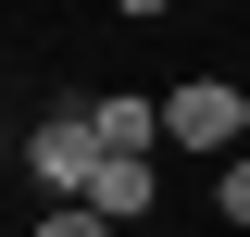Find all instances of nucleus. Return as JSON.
I'll return each mask as SVG.
<instances>
[{
    "mask_svg": "<svg viewBox=\"0 0 250 237\" xmlns=\"http://www.w3.org/2000/svg\"><path fill=\"white\" fill-rule=\"evenodd\" d=\"M100 162H113V150H100L88 100H50V113L25 125V187H50V212H62V200H88V187H100Z\"/></svg>",
    "mask_w": 250,
    "mask_h": 237,
    "instance_id": "nucleus-1",
    "label": "nucleus"
},
{
    "mask_svg": "<svg viewBox=\"0 0 250 237\" xmlns=\"http://www.w3.org/2000/svg\"><path fill=\"white\" fill-rule=\"evenodd\" d=\"M163 150L238 162V150H250V88H225V75H188V88H163Z\"/></svg>",
    "mask_w": 250,
    "mask_h": 237,
    "instance_id": "nucleus-2",
    "label": "nucleus"
},
{
    "mask_svg": "<svg viewBox=\"0 0 250 237\" xmlns=\"http://www.w3.org/2000/svg\"><path fill=\"white\" fill-rule=\"evenodd\" d=\"M88 125H100V150H113V162H163V88H100Z\"/></svg>",
    "mask_w": 250,
    "mask_h": 237,
    "instance_id": "nucleus-3",
    "label": "nucleus"
},
{
    "mask_svg": "<svg viewBox=\"0 0 250 237\" xmlns=\"http://www.w3.org/2000/svg\"><path fill=\"white\" fill-rule=\"evenodd\" d=\"M88 212H100L113 237H138V225L163 212V162H100V187H88Z\"/></svg>",
    "mask_w": 250,
    "mask_h": 237,
    "instance_id": "nucleus-4",
    "label": "nucleus"
},
{
    "mask_svg": "<svg viewBox=\"0 0 250 237\" xmlns=\"http://www.w3.org/2000/svg\"><path fill=\"white\" fill-rule=\"evenodd\" d=\"M225 225L250 237V150H238V162H213V237H225Z\"/></svg>",
    "mask_w": 250,
    "mask_h": 237,
    "instance_id": "nucleus-5",
    "label": "nucleus"
},
{
    "mask_svg": "<svg viewBox=\"0 0 250 237\" xmlns=\"http://www.w3.org/2000/svg\"><path fill=\"white\" fill-rule=\"evenodd\" d=\"M25 237H113V225H100V212H88V200H62V212H38V225H25Z\"/></svg>",
    "mask_w": 250,
    "mask_h": 237,
    "instance_id": "nucleus-6",
    "label": "nucleus"
}]
</instances>
